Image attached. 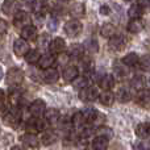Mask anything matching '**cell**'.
I'll use <instances>...</instances> for the list:
<instances>
[{"label":"cell","mask_w":150,"mask_h":150,"mask_svg":"<svg viewBox=\"0 0 150 150\" xmlns=\"http://www.w3.org/2000/svg\"><path fill=\"white\" fill-rule=\"evenodd\" d=\"M50 50L55 54H62L66 50V41L62 37H55L53 38V41L50 42Z\"/></svg>","instance_id":"10"},{"label":"cell","mask_w":150,"mask_h":150,"mask_svg":"<svg viewBox=\"0 0 150 150\" xmlns=\"http://www.w3.org/2000/svg\"><path fill=\"white\" fill-rule=\"evenodd\" d=\"M58 78H59V73H58V70H55V69H47V70L44 71V80L46 83H49V84H52V83H55L58 80Z\"/></svg>","instance_id":"26"},{"label":"cell","mask_w":150,"mask_h":150,"mask_svg":"<svg viewBox=\"0 0 150 150\" xmlns=\"http://www.w3.org/2000/svg\"><path fill=\"white\" fill-rule=\"evenodd\" d=\"M46 25H47V29H49V32H55V30H57V28H58V20L55 17L47 18Z\"/></svg>","instance_id":"42"},{"label":"cell","mask_w":150,"mask_h":150,"mask_svg":"<svg viewBox=\"0 0 150 150\" xmlns=\"http://www.w3.org/2000/svg\"><path fill=\"white\" fill-rule=\"evenodd\" d=\"M109 12H111V8H109L107 4H103L100 7V13L101 15H109Z\"/></svg>","instance_id":"46"},{"label":"cell","mask_w":150,"mask_h":150,"mask_svg":"<svg viewBox=\"0 0 150 150\" xmlns=\"http://www.w3.org/2000/svg\"><path fill=\"white\" fill-rule=\"evenodd\" d=\"M4 91L1 90V88H0V101H3V99H4Z\"/></svg>","instance_id":"48"},{"label":"cell","mask_w":150,"mask_h":150,"mask_svg":"<svg viewBox=\"0 0 150 150\" xmlns=\"http://www.w3.org/2000/svg\"><path fill=\"white\" fill-rule=\"evenodd\" d=\"M98 99H99V101H100V104H103V105H105V107H111L116 98H115V93L112 92V91H103V92L99 93Z\"/></svg>","instance_id":"17"},{"label":"cell","mask_w":150,"mask_h":150,"mask_svg":"<svg viewBox=\"0 0 150 150\" xmlns=\"http://www.w3.org/2000/svg\"><path fill=\"white\" fill-rule=\"evenodd\" d=\"M21 38H24L25 41H34L37 38V28L30 25H26L25 28L21 29Z\"/></svg>","instance_id":"14"},{"label":"cell","mask_w":150,"mask_h":150,"mask_svg":"<svg viewBox=\"0 0 150 150\" xmlns=\"http://www.w3.org/2000/svg\"><path fill=\"white\" fill-rule=\"evenodd\" d=\"M127 1H130V0H127Z\"/></svg>","instance_id":"52"},{"label":"cell","mask_w":150,"mask_h":150,"mask_svg":"<svg viewBox=\"0 0 150 150\" xmlns=\"http://www.w3.org/2000/svg\"><path fill=\"white\" fill-rule=\"evenodd\" d=\"M29 50H30V47H29L28 41H25L24 38H16L13 41V52L17 57H24Z\"/></svg>","instance_id":"8"},{"label":"cell","mask_w":150,"mask_h":150,"mask_svg":"<svg viewBox=\"0 0 150 150\" xmlns=\"http://www.w3.org/2000/svg\"><path fill=\"white\" fill-rule=\"evenodd\" d=\"M144 13V8L138 4H133L132 7L128 9V16L130 17V20H138Z\"/></svg>","instance_id":"29"},{"label":"cell","mask_w":150,"mask_h":150,"mask_svg":"<svg viewBox=\"0 0 150 150\" xmlns=\"http://www.w3.org/2000/svg\"><path fill=\"white\" fill-rule=\"evenodd\" d=\"M142 29H144V24L141 23L140 18H138V20H130V23L128 24V30L133 34L140 33Z\"/></svg>","instance_id":"32"},{"label":"cell","mask_w":150,"mask_h":150,"mask_svg":"<svg viewBox=\"0 0 150 150\" xmlns=\"http://www.w3.org/2000/svg\"><path fill=\"white\" fill-rule=\"evenodd\" d=\"M37 41H38L40 49H47V46H50V40L46 33H42L41 36L37 38Z\"/></svg>","instance_id":"39"},{"label":"cell","mask_w":150,"mask_h":150,"mask_svg":"<svg viewBox=\"0 0 150 150\" xmlns=\"http://www.w3.org/2000/svg\"><path fill=\"white\" fill-rule=\"evenodd\" d=\"M63 79L66 80V82H73L75 80L78 76H79V71H78V69L75 67V66H66L65 70H63Z\"/></svg>","instance_id":"18"},{"label":"cell","mask_w":150,"mask_h":150,"mask_svg":"<svg viewBox=\"0 0 150 150\" xmlns=\"http://www.w3.org/2000/svg\"><path fill=\"white\" fill-rule=\"evenodd\" d=\"M54 62H55L54 55H52V54H44V55H41V58H40L38 66L42 69V70H47V69H52V66L54 65Z\"/></svg>","instance_id":"20"},{"label":"cell","mask_w":150,"mask_h":150,"mask_svg":"<svg viewBox=\"0 0 150 150\" xmlns=\"http://www.w3.org/2000/svg\"><path fill=\"white\" fill-rule=\"evenodd\" d=\"M137 101H138V104H141V105H144V107L150 105V90L149 88H144V90L138 91Z\"/></svg>","instance_id":"22"},{"label":"cell","mask_w":150,"mask_h":150,"mask_svg":"<svg viewBox=\"0 0 150 150\" xmlns=\"http://www.w3.org/2000/svg\"><path fill=\"white\" fill-rule=\"evenodd\" d=\"M136 134L140 138L150 137V122H141L136 127Z\"/></svg>","instance_id":"21"},{"label":"cell","mask_w":150,"mask_h":150,"mask_svg":"<svg viewBox=\"0 0 150 150\" xmlns=\"http://www.w3.org/2000/svg\"><path fill=\"white\" fill-rule=\"evenodd\" d=\"M115 98H116L120 103H128V101H130V99H132V93H130V91L128 90V88L121 87L116 92Z\"/></svg>","instance_id":"27"},{"label":"cell","mask_w":150,"mask_h":150,"mask_svg":"<svg viewBox=\"0 0 150 150\" xmlns=\"http://www.w3.org/2000/svg\"><path fill=\"white\" fill-rule=\"evenodd\" d=\"M96 133H98V136L107 138V140H109V138L113 137V130L108 127H100L98 130H96Z\"/></svg>","instance_id":"38"},{"label":"cell","mask_w":150,"mask_h":150,"mask_svg":"<svg viewBox=\"0 0 150 150\" xmlns=\"http://www.w3.org/2000/svg\"><path fill=\"white\" fill-rule=\"evenodd\" d=\"M20 140H21V142H23L25 146L32 148V149L38 148V145H40V140L37 138V136L36 134H32V133H25V134H23Z\"/></svg>","instance_id":"12"},{"label":"cell","mask_w":150,"mask_h":150,"mask_svg":"<svg viewBox=\"0 0 150 150\" xmlns=\"http://www.w3.org/2000/svg\"><path fill=\"white\" fill-rule=\"evenodd\" d=\"M83 24L79 20H70L65 24V33L69 37H76L78 34L82 33Z\"/></svg>","instance_id":"5"},{"label":"cell","mask_w":150,"mask_h":150,"mask_svg":"<svg viewBox=\"0 0 150 150\" xmlns=\"http://www.w3.org/2000/svg\"><path fill=\"white\" fill-rule=\"evenodd\" d=\"M11 150H25V149H24V148H21V146H13V148L12 149H11Z\"/></svg>","instance_id":"49"},{"label":"cell","mask_w":150,"mask_h":150,"mask_svg":"<svg viewBox=\"0 0 150 150\" xmlns=\"http://www.w3.org/2000/svg\"><path fill=\"white\" fill-rule=\"evenodd\" d=\"M148 4H150V0H138V5H141L142 8Z\"/></svg>","instance_id":"47"},{"label":"cell","mask_w":150,"mask_h":150,"mask_svg":"<svg viewBox=\"0 0 150 150\" xmlns=\"http://www.w3.org/2000/svg\"><path fill=\"white\" fill-rule=\"evenodd\" d=\"M8 112V105L3 101H0V117H3Z\"/></svg>","instance_id":"45"},{"label":"cell","mask_w":150,"mask_h":150,"mask_svg":"<svg viewBox=\"0 0 150 150\" xmlns=\"http://www.w3.org/2000/svg\"><path fill=\"white\" fill-rule=\"evenodd\" d=\"M18 4H20L21 7H25L26 9L33 11V7H34V4H36V0H20Z\"/></svg>","instance_id":"43"},{"label":"cell","mask_w":150,"mask_h":150,"mask_svg":"<svg viewBox=\"0 0 150 150\" xmlns=\"http://www.w3.org/2000/svg\"><path fill=\"white\" fill-rule=\"evenodd\" d=\"M107 148H108V140L107 138L100 137V136L93 138V141H92L93 150H107Z\"/></svg>","instance_id":"30"},{"label":"cell","mask_w":150,"mask_h":150,"mask_svg":"<svg viewBox=\"0 0 150 150\" xmlns=\"http://www.w3.org/2000/svg\"><path fill=\"white\" fill-rule=\"evenodd\" d=\"M83 53H84V47H83V45L74 44L69 47V57L74 58V59H79V58H82Z\"/></svg>","instance_id":"23"},{"label":"cell","mask_w":150,"mask_h":150,"mask_svg":"<svg viewBox=\"0 0 150 150\" xmlns=\"http://www.w3.org/2000/svg\"><path fill=\"white\" fill-rule=\"evenodd\" d=\"M41 141L44 145L49 146V145H53V144L57 141V134H55L54 132H52V130H49V132H45L44 134H42L41 137Z\"/></svg>","instance_id":"34"},{"label":"cell","mask_w":150,"mask_h":150,"mask_svg":"<svg viewBox=\"0 0 150 150\" xmlns=\"http://www.w3.org/2000/svg\"><path fill=\"white\" fill-rule=\"evenodd\" d=\"M86 120L83 117L82 112H75L73 115V119H71V125L75 128V129H83L86 127Z\"/></svg>","instance_id":"24"},{"label":"cell","mask_w":150,"mask_h":150,"mask_svg":"<svg viewBox=\"0 0 150 150\" xmlns=\"http://www.w3.org/2000/svg\"><path fill=\"white\" fill-rule=\"evenodd\" d=\"M115 83H116L115 78L108 74L103 75V76L99 79V86H100V88L104 91H111L112 88L115 87Z\"/></svg>","instance_id":"15"},{"label":"cell","mask_w":150,"mask_h":150,"mask_svg":"<svg viewBox=\"0 0 150 150\" xmlns=\"http://www.w3.org/2000/svg\"><path fill=\"white\" fill-rule=\"evenodd\" d=\"M25 129L28 133H40V132H44L45 129V122L42 121L40 117H32L29 119L28 121L25 122Z\"/></svg>","instance_id":"3"},{"label":"cell","mask_w":150,"mask_h":150,"mask_svg":"<svg viewBox=\"0 0 150 150\" xmlns=\"http://www.w3.org/2000/svg\"><path fill=\"white\" fill-rule=\"evenodd\" d=\"M83 47H84L88 53H91V54H95V53H98V50H99L98 41H96V40H93V38L87 40V41L84 42V45H83Z\"/></svg>","instance_id":"35"},{"label":"cell","mask_w":150,"mask_h":150,"mask_svg":"<svg viewBox=\"0 0 150 150\" xmlns=\"http://www.w3.org/2000/svg\"><path fill=\"white\" fill-rule=\"evenodd\" d=\"M132 87L134 88L136 91H141V90H144L145 88V84H146V82H145V78L142 76V75H136L134 78L132 79Z\"/></svg>","instance_id":"33"},{"label":"cell","mask_w":150,"mask_h":150,"mask_svg":"<svg viewBox=\"0 0 150 150\" xmlns=\"http://www.w3.org/2000/svg\"><path fill=\"white\" fill-rule=\"evenodd\" d=\"M58 1H61V3H67L69 0H58Z\"/></svg>","instance_id":"51"},{"label":"cell","mask_w":150,"mask_h":150,"mask_svg":"<svg viewBox=\"0 0 150 150\" xmlns=\"http://www.w3.org/2000/svg\"><path fill=\"white\" fill-rule=\"evenodd\" d=\"M3 119H4L5 125L16 128L18 127V124L21 121V111L18 109V107H13L12 109H8V112L3 116Z\"/></svg>","instance_id":"1"},{"label":"cell","mask_w":150,"mask_h":150,"mask_svg":"<svg viewBox=\"0 0 150 150\" xmlns=\"http://www.w3.org/2000/svg\"><path fill=\"white\" fill-rule=\"evenodd\" d=\"M83 150H87V149H83Z\"/></svg>","instance_id":"53"},{"label":"cell","mask_w":150,"mask_h":150,"mask_svg":"<svg viewBox=\"0 0 150 150\" xmlns=\"http://www.w3.org/2000/svg\"><path fill=\"white\" fill-rule=\"evenodd\" d=\"M98 98H99V91L95 87L88 86V87L79 91V99L82 101H84V103H91V101L96 100Z\"/></svg>","instance_id":"4"},{"label":"cell","mask_w":150,"mask_h":150,"mask_svg":"<svg viewBox=\"0 0 150 150\" xmlns=\"http://www.w3.org/2000/svg\"><path fill=\"white\" fill-rule=\"evenodd\" d=\"M3 75H4V74H3V70H1V67H0V79L3 78Z\"/></svg>","instance_id":"50"},{"label":"cell","mask_w":150,"mask_h":150,"mask_svg":"<svg viewBox=\"0 0 150 150\" xmlns=\"http://www.w3.org/2000/svg\"><path fill=\"white\" fill-rule=\"evenodd\" d=\"M100 34L104 37V38H111L116 34V28H115L113 24L111 23H105L101 25L100 28Z\"/></svg>","instance_id":"25"},{"label":"cell","mask_w":150,"mask_h":150,"mask_svg":"<svg viewBox=\"0 0 150 150\" xmlns=\"http://www.w3.org/2000/svg\"><path fill=\"white\" fill-rule=\"evenodd\" d=\"M82 113H83V117H84L86 122H88V124L98 122L99 120L101 119L100 113H99L95 108H86V109H83L82 111Z\"/></svg>","instance_id":"9"},{"label":"cell","mask_w":150,"mask_h":150,"mask_svg":"<svg viewBox=\"0 0 150 150\" xmlns=\"http://www.w3.org/2000/svg\"><path fill=\"white\" fill-rule=\"evenodd\" d=\"M113 70H115V74L117 75V76H120V78H122V76H125L127 75V69H125V65L124 63H115V66H113Z\"/></svg>","instance_id":"41"},{"label":"cell","mask_w":150,"mask_h":150,"mask_svg":"<svg viewBox=\"0 0 150 150\" xmlns=\"http://www.w3.org/2000/svg\"><path fill=\"white\" fill-rule=\"evenodd\" d=\"M108 45L112 50H115V52H117V50H122L125 47V38L122 36H116V34H115L113 37L109 38Z\"/></svg>","instance_id":"16"},{"label":"cell","mask_w":150,"mask_h":150,"mask_svg":"<svg viewBox=\"0 0 150 150\" xmlns=\"http://www.w3.org/2000/svg\"><path fill=\"white\" fill-rule=\"evenodd\" d=\"M138 61H140V57L136 53H129V54H127L122 58V63L125 66H128V67H133V66L138 65Z\"/></svg>","instance_id":"31"},{"label":"cell","mask_w":150,"mask_h":150,"mask_svg":"<svg viewBox=\"0 0 150 150\" xmlns=\"http://www.w3.org/2000/svg\"><path fill=\"white\" fill-rule=\"evenodd\" d=\"M8 101L12 107H18V104L23 101V91L20 88H13L11 90L9 95H8Z\"/></svg>","instance_id":"13"},{"label":"cell","mask_w":150,"mask_h":150,"mask_svg":"<svg viewBox=\"0 0 150 150\" xmlns=\"http://www.w3.org/2000/svg\"><path fill=\"white\" fill-rule=\"evenodd\" d=\"M140 69L144 71H150V55H144L142 58H140L138 61Z\"/></svg>","instance_id":"40"},{"label":"cell","mask_w":150,"mask_h":150,"mask_svg":"<svg viewBox=\"0 0 150 150\" xmlns=\"http://www.w3.org/2000/svg\"><path fill=\"white\" fill-rule=\"evenodd\" d=\"M18 1L17 0H4L1 4V11L5 15H15L18 9Z\"/></svg>","instance_id":"11"},{"label":"cell","mask_w":150,"mask_h":150,"mask_svg":"<svg viewBox=\"0 0 150 150\" xmlns=\"http://www.w3.org/2000/svg\"><path fill=\"white\" fill-rule=\"evenodd\" d=\"M70 13L74 17H82L84 15V5L82 3H74L70 8Z\"/></svg>","instance_id":"36"},{"label":"cell","mask_w":150,"mask_h":150,"mask_svg":"<svg viewBox=\"0 0 150 150\" xmlns=\"http://www.w3.org/2000/svg\"><path fill=\"white\" fill-rule=\"evenodd\" d=\"M46 111V104L42 99H36L29 105V112L33 117H41Z\"/></svg>","instance_id":"6"},{"label":"cell","mask_w":150,"mask_h":150,"mask_svg":"<svg viewBox=\"0 0 150 150\" xmlns=\"http://www.w3.org/2000/svg\"><path fill=\"white\" fill-rule=\"evenodd\" d=\"M90 86V82H88V79L86 76H78L75 80H73V87L76 88V90H83V88L88 87Z\"/></svg>","instance_id":"37"},{"label":"cell","mask_w":150,"mask_h":150,"mask_svg":"<svg viewBox=\"0 0 150 150\" xmlns=\"http://www.w3.org/2000/svg\"><path fill=\"white\" fill-rule=\"evenodd\" d=\"M24 57H25V61L29 65H34V63H38L40 58H41V53L37 49H30Z\"/></svg>","instance_id":"28"},{"label":"cell","mask_w":150,"mask_h":150,"mask_svg":"<svg viewBox=\"0 0 150 150\" xmlns=\"http://www.w3.org/2000/svg\"><path fill=\"white\" fill-rule=\"evenodd\" d=\"M13 25L20 29L25 28L26 25H30V17L25 11H17L13 16Z\"/></svg>","instance_id":"7"},{"label":"cell","mask_w":150,"mask_h":150,"mask_svg":"<svg viewBox=\"0 0 150 150\" xmlns=\"http://www.w3.org/2000/svg\"><path fill=\"white\" fill-rule=\"evenodd\" d=\"M5 80H7L8 86H18L24 80V71L18 67H12L7 71L5 75Z\"/></svg>","instance_id":"2"},{"label":"cell","mask_w":150,"mask_h":150,"mask_svg":"<svg viewBox=\"0 0 150 150\" xmlns=\"http://www.w3.org/2000/svg\"><path fill=\"white\" fill-rule=\"evenodd\" d=\"M44 116H45V120H46L49 124H52V125L57 124V122L59 121V111L55 109V108L46 109L45 113H44Z\"/></svg>","instance_id":"19"},{"label":"cell","mask_w":150,"mask_h":150,"mask_svg":"<svg viewBox=\"0 0 150 150\" xmlns=\"http://www.w3.org/2000/svg\"><path fill=\"white\" fill-rule=\"evenodd\" d=\"M7 28H8L7 21H4L3 18H0V36H3V34L7 32Z\"/></svg>","instance_id":"44"}]
</instances>
